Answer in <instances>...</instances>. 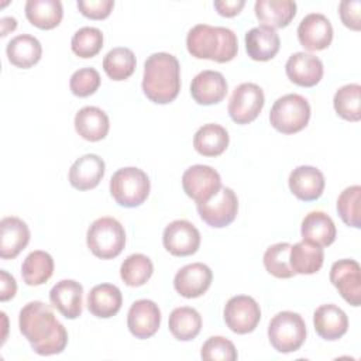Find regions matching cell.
<instances>
[{"label":"cell","mask_w":361,"mask_h":361,"mask_svg":"<svg viewBox=\"0 0 361 361\" xmlns=\"http://www.w3.org/2000/svg\"><path fill=\"white\" fill-rule=\"evenodd\" d=\"M189 54L197 59H210L219 63L234 59L238 51L237 35L226 27L197 24L192 27L186 37Z\"/></svg>","instance_id":"obj_3"},{"label":"cell","mask_w":361,"mask_h":361,"mask_svg":"<svg viewBox=\"0 0 361 361\" xmlns=\"http://www.w3.org/2000/svg\"><path fill=\"white\" fill-rule=\"evenodd\" d=\"M171 334L179 341L193 340L202 329V317L199 312L189 306H180L172 310L168 320Z\"/></svg>","instance_id":"obj_33"},{"label":"cell","mask_w":361,"mask_h":361,"mask_svg":"<svg viewBox=\"0 0 361 361\" xmlns=\"http://www.w3.org/2000/svg\"><path fill=\"white\" fill-rule=\"evenodd\" d=\"M18 327L38 355L59 354L68 344L66 329L44 302H28L20 310Z\"/></svg>","instance_id":"obj_1"},{"label":"cell","mask_w":361,"mask_h":361,"mask_svg":"<svg viewBox=\"0 0 361 361\" xmlns=\"http://www.w3.org/2000/svg\"><path fill=\"white\" fill-rule=\"evenodd\" d=\"M268 338L278 353L298 351L306 340L305 320L295 312H279L269 322Z\"/></svg>","instance_id":"obj_7"},{"label":"cell","mask_w":361,"mask_h":361,"mask_svg":"<svg viewBox=\"0 0 361 361\" xmlns=\"http://www.w3.org/2000/svg\"><path fill=\"white\" fill-rule=\"evenodd\" d=\"M71 48L79 58H93L103 48V34L96 27H82L73 34Z\"/></svg>","instance_id":"obj_40"},{"label":"cell","mask_w":361,"mask_h":361,"mask_svg":"<svg viewBox=\"0 0 361 361\" xmlns=\"http://www.w3.org/2000/svg\"><path fill=\"white\" fill-rule=\"evenodd\" d=\"M1 27V37H6L10 31H14L17 27V20L14 17H3L0 20Z\"/></svg>","instance_id":"obj_47"},{"label":"cell","mask_w":361,"mask_h":361,"mask_svg":"<svg viewBox=\"0 0 361 361\" xmlns=\"http://www.w3.org/2000/svg\"><path fill=\"white\" fill-rule=\"evenodd\" d=\"M245 6L244 0H214V8L223 17L237 16Z\"/></svg>","instance_id":"obj_46"},{"label":"cell","mask_w":361,"mask_h":361,"mask_svg":"<svg viewBox=\"0 0 361 361\" xmlns=\"http://www.w3.org/2000/svg\"><path fill=\"white\" fill-rule=\"evenodd\" d=\"M165 250L175 257H188L197 251L200 245L199 230L188 220H173L162 234Z\"/></svg>","instance_id":"obj_13"},{"label":"cell","mask_w":361,"mask_h":361,"mask_svg":"<svg viewBox=\"0 0 361 361\" xmlns=\"http://www.w3.org/2000/svg\"><path fill=\"white\" fill-rule=\"evenodd\" d=\"M288 183L290 192L298 199L312 202L322 196L326 182L320 169L310 165H300L290 172Z\"/></svg>","instance_id":"obj_19"},{"label":"cell","mask_w":361,"mask_h":361,"mask_svg":"<svg viewBox=\"0 0 361 361\" xmlns=\"http://www.w3.org/2000/svg\"><path fill=\"white\" fill-rule=\"evenodd\" d=\"M86 243L94 257L102 259L116 258L126 245L124 227L114 217H100L87 228Z\"/></svg>","instance_id":"obj_4"},{"label":"cell","mask_w":361,"mask_h":361,"mask_svg":"<svg viewBox=\"0 0 361 361\" xmlns=\"http://www.w3.org/2000/svg\"><path fill=\"white\" fill-rule=\"evenodd\" d=\"M298 39L307 51L326 49L333 39L331 23L320 13H310L299 23Z\"/></svg>","instance_id":"obj_15"},{"label":"cell","mask_w":361,"mask_h":361,"mask_svg":"<svg viewBox=\"0 0 361 361\" xmlns=\"http://www.w3.org/2000/svg\"><path fill=\"white\" fill-rule=\"evenodd\" d=\"M228 140V133L223 126L209 123L196 131L193 147L203 157H219L227 149Z\"/></svg>","instance_id":"obj_31"},{"label":"cell","mask_w":361,"mask_h":361,"mask_svg":"<svg viewBox=\"0 0 361 361\" xmlns=\"http://www.w3.org/2000/svg\"><path fill=\"white\" fill-rule=\"evenodd\" d=\"M213 279L212 269L202 262H193L182 267L175 278L173 286L175 290L188 299L199 298L210 288Z\"/></svg>","instance_id":"obj_16"},{"label":"cell","mask_w":361,"mask_h":361,"mask_svg":"<svg viewBox=\"0 0 361 361\" xmlns=\"http://www.w3.org/2000/svg\"><path fill=\"white\" fill-rule=\"evenodd\" d=\"M309 118L310 104L298 93H288L276 99L269 111L271 126L282 134L299 133L307 126Z\"/></svg>","instance_id":"obj_6"},{"label":"cell","mask_w":361,"mask_h":361,"mask_svg":"<svg viewBox=\"0 0 361 361\" xmlns=\"http://www.w3.org/2000/svg\"><path fill=\"white\" fill-rule=\"evenodd\" d=\"M151 183L147 173L135 166L116 171L110 179V193L117 204L123 207H137L149 195Z\"/></svg>","instance_id":"obj_5"},{"label":"cell","mask_w":361,"mask_h":361,"mask_svg":"<svg viewBox=\"0 0 361 361\" xmlns=\"http://www.w3.org/2000/svg\"><path fill=\"white\" fill-rule=\"evenodd\" d=\"M54 274L52 257L41 250L30 252L21 265L23 281L28 286H38L45 283Z\"/></svg>","instance_id":"obj_34"},{"label":"cell","mask_w":361,"mask_h":361,"mask_svg":"<svg viewBox=\"0 0 361 361\" xmlns=\"http://www.w3.org/2000/svg\"><path fill=\"white\" fill-rule=\"evenodd\" d=\"M323 261H324L323 248L316 244H312L303 240L290 245L289 265L295 274L312 275L322 268Z\"/></svg>","instance_id":"obj_30"},{"label":"cell","mask_w":361,"mask_h":361,"mask_svg":"<svg viewBox=\"0 0 361 361\" xmlns=\"http://www.w3.org/2000/svg\"><path fill=\"white\" fill-rule=\"evenodd\" d=\"M17 292V283L13 275H10L7 271L0 269V300L7 302L16 296Z\"/></svg>","instance_id":"obj_45"},{"label":"cell","mask_w":361,"mask_h":361,"mask_svg":"<svg viewBox=\"0 0 361 361\" xmlns=\"http://www.w3.org/2000/svg\"><path fill=\"white\" fill-rule=\"evenodd\" d=\"M82 296L83 286L73 279L56 282L49 292L52 306L66 319H76L82 314Z\"/></svg>","instance_id":"obj_21"},{"label":"cell","mask_w":361,"mask_h":361,"mask_svg":"<svg viewBox=\"0 0 361 361\" xmlns=\"http://www.w3.org/2000/svg\"><path fill=\"white\" fill-rule=\"evenodd\" d=\"M135 55L130 48L117 47L110 49L103 59V69L113 80L128 79L135 71Z\"/></svg>","instance_id":"obj_35"},{"label":"cell","mask_w":361,"mask_h":361,"mask_svg":"<svg viewBox=\"0 0 361 361\" xmlns=\"http://www.w3.org/2000/svg\"><path fill=\"white\" fill-rule=\"evenodd\" d=\"M330 282L351 306L361 303V268L355 259H338L331 265Z\"/></svg>","instance_id":"obj_12"},{"label":"cell","mask_w":361,"mask_h":361,"mask_svg":"<svg viewBox=\"0 0 361 361\" xmlns=\"http://www.w3.org/2000/svg\"><path fill=\"white\" fill-rule=\"evenodd\" d=\"M227 90V80L217 71H202L190 83L192 97L196 103L203 106L220 103L226 97Z\"/></svg>","instance_id":"obj_18"},{"label":"cell","mask_w":361,"mask_h":361,"mask_svg":"<svg viewBox=\"0 0 361 361\" xmlns=\"http://www.w3.org/2000/svg\"><path fill=\"white\" fill-rule=\"evenodd\" d=\"M316 333L329 341L338 340L347 333L348 317L343 309L333 303L319 306L313 313Z\"/></svg>","instance_id":"obj_23"},{"label":"cell","mask_w":361,"mask_h":361,"mask_svg":"<svg viewBox=\"0 0 361 361\" xmlns=\"http://www.w3.org/2000/svg\"><path fill=\"white\" fill-rule=\"evenodd\" d=\"M185 193L196 203L206 202L221 188V179L216 169L209 165H193L182 175Z\"/></svg>","instance_id":"obj_11"},{"label":"cell","mask_w":361,"mask_h":361,"mask_svg":"<svg viewBox=\"0 0 361 361\" xmlns=\"http://www.w3.org/2000/svg\"><path fill=\"white\" fill-rule=\"evenodd\" d=\"M302 238L319 247H327L336 240V226L324 212H310L305 216L300 226Z\"/></svg>","instance_id":"obj_26"},{"label":"cell","mask_w":361,"mask_h":361,"mask_svg":"<svg viewBox=\"0 0 361 361\" xmlns=\"http://www.w3.org/2000/svg\"><path fill=\"white\" fill-rule=\"evenodd\" d=\"M123 305V295L116 285L99 283L87 295L89 312L100 319H109L118 313Z\"/></svg>","instance_id":"obj_25"},{"label":"cell","mask_w":361,"mask_h":361,"mask_svg":"<svg viewBox=\"0 0 361 361\" xmlns=\"http://www.w3.org/2000/svg\"><path fill=\"white\" fill-rule=\"evenodd\" d=\"M100 75L94 68H82L71 76V92L78 97H87L93 94L100 86Z\"/></svg>","instance_id":"obj_42"},{"label":"cell","mask_w":361,"mask_h":361,"mask_svg":"<svg viewBox=\"0 0 361 361\" xmlns=\"http://www.w3.org/2000/svg\"><path fill=\"white\" fill-rule=\"evenodd\" d=\"M227 327L237 334H247L255 330L261 320V309L257 300L247 295H237L228 299L223 312Z\"/></svg>","instance_id":"obj_9"},{"label":"cell","mask_w":361,"mask_h":361,"mask_svg":"<svg viewBox=\"0 0 361 361\" xmlns=\"http://www.w3.org/2000/svg\"><path fill=\"white\" fill-rule=\"evenodd\" d=\"M79 11L92 20H103L110 16L114 1L113 0H78Z\"/></svg>","instance_id":"obj_43"},{"label":"cell","mask_w":361,"mask_h":361,"mask_svg":"<svg viewBox=\"0 0 361 361\" xmlns=\"http://www.w3.org/2000/svg\"><path fill=\"white\" fill-rule=\"evenodd\" d=\"M265 103L262 89L255 83L238 85L228 102V114L237 124H248L261 113Z\"/></svg>","instance_id":"obj_10"},{"label":"cell","mask_w":361,"mask_h":361,"mask_svg":"<svg viewBox=\"0 0 361 361\" xmlns=\"http://www.w3.org/2000/svg\"><path fill=\"white\" fill-rule=\"evenodd\" d=\"M30 243V228L18 217L8 216L0 221V257L16 258Z\"/></svg>","instance_id":"obj_20"},{"label":"cell","mask_w":361,"mask_h":361,"mask_svg":"<svg viewBox=\"0 0 361 361\" xmlns=\"http://www.w3.org/2000/svg\"><path fill=\"white\" fill-rule=\"evenodd\" d=\"M106 171L103 158L96 154H86L78 158L69 169V182L78 190H89L96 188Z\"/></svg>","instance_id":"obj_22"},{"label":"cell","mask_w":361,"mask_h":361,"mask_svg":"<svg viewBox=\"0 0 361 361\" xmlns=\"http://www.w3.org/2000/svg\"><path fill=\"white\" fill-rule=\"evenodd\" d=\"M110 128L107 114L96 106H85L75 116L76 133L87 141L103 140Z\"/></svg>","instance_id":"obj_27"},{"label":"cell","mask_w":361,"mask_h":361,"mask_svg":"<svg viewBox=\"0 0 361 361\" xmlns=\"http://www.w3.org/2000/svg\"><path fill=\"white\" fill-rule=\"evenodd\" d=\"M281 47L278 32L268 25H258L247 31L245 34V49L254 61H269L272 59Z\"/></svg>","instance_id":"obj_24"},{"label":"cell","mask_w":361,"mask_h":361,"mask_svg":"<svg viewBox=\"0 0 361 361\" xmlns=\"http://www.w3.org/2000/svg\"><path fill=\"white\" fill-rule=\"evenodd\" d=\"M361 1L360 0H343L338 6V13L341 17V21L345 27L354 31H360L361 28Z\"/></svg>","instance_id":"obj_44"},{"label":"cell","mask_w":361,"mask_h":361,"mask_svg":"<svg viewBox=\"0 0 361 361\" xmlns=\"http://www.w3.org/2000/svg\"><path fill=\"white\" fill-rule=\"evenodd\" d=\"M161 324V310L158 305L149 299L135 300L127 314V326L130 333L140 340L152 337Z\"/></svg>","instance_id":"obj_14"},{"label":"cell","mask_w":361,"mask_h":361,"mask_svg":"<svg viewBox=\"0 0 361 361\" xmlns=\"http://www.w3.org/2000/svg\"><path fill=\"white\" fill-rule=\"evenodd\" d=\"M6 54L11 65L21 69H28L41 59L42 47L35 37L21 34L14 37L7 44Z\"/></svg>","instance_id":"obj_29"},{"label":"cell","mask_w":361,"mask_h":361,"mask_svg":"<svg viewBox=\"0 0 361 361\" xmlns=\"http://www.w3.org/2000/svg\"><path fill=\"white\" fill-rule=\"evenodd\" d=\"M200 219L210 227L221 228L234 221L238 212V199L233 189L221 186L217 193L202 203H196Z\"/></svg>","instance_id":"obj_8"},{"label":"cell","mask_w":361,"mask_h":361,"mask_svg":"<svg viewBox=\"0 0 361 361\" xmlns=\"http://www.w3.org/2000/svg\"><path fill=\"white\" fill-rule=\"evenodd\" d=\"M62 16L63 10L59 0H28L25 3L27 20L41 30L55 28L59 25Z\"/></svg>","instance_id":"obj_32"},{"label":"cell","mask_w":361,"mask_h":361,"mask_svg":"<svg viewBox=\"0 0 361 361\" xmlns=\"http://www.w3.org/2000/svg\"><path fill=\"white\" fill-rule=\"evenodd\" d=\"M285 71L289 80L295 85L312 87L323 78V62L316 55L295 52L288 58Z\"/></svg>","instance_id":"obj_17"},{"label":"cell","mask_w":361,"mask_h":361,"mask_svg":"<svg viewBox=\"0 0 361 361\" xmlns=\"http://www.w3.org/2000/svg\"><path fill=\"white\" fill-rule=\"evenodd\" d=\"M289 243H276L264 252V267L275 278L288 279L296 275L289 265Z\"/></svg>","instance_id":"obj_38"},{"label":"cell","mask_w":361,"mask_h":361,"mask_svg":"<svg viewBox=\"0 0 361 361\" xmlns=\"http://www.w3.org/2000/svg\"><path fill=\"white\" fill-rule=\"evenodd\" d=\"M361 186L353 185L345 188L337 199V212L341 220L354 228L361 227Z\"/></svg>","instance_id":"obj_39"},{"label":"cell","mask_w":361,"mask_h":361,"mask_svg":"<svg viewBox=\"0 0 361 361\" xmlns=\"http://www.w3.org/2000/svg\"><path fill=\"white\" fill-rule=\"evenodd\" d=\"M200 357L207 361H234L238 355L230 340L221 336H213L202 345Z\"/></svg>","instance_id":"obj_41"},{"label":"cell","mask_w":361,"mask_h":361,"mask_svg":"<svg viewBox=\"0 0 361 361\" xmlns=\"http://www.w3.org/2000/svg\"><path fill=\"white\" fill-rule=\"evenodd\" d=\"M152 272H154L152 261L144 254L128 255L120 267V276L123 282L128 286L144 285L151 278Z\"/></svg>","instance_id":"obj_37"},{"label":"cell","mask_w":361,"mask_h":361,"mask_svg":"<svg viewBox=\"0 0 361 361\" xmlns=\"http://www.w3.org/2000/svg\"><path fill=\"white\" fill-rule=\"evenodd\" d=\"M336 113L348 121H360L361 118V86L348 83L341 86L333 99Z\"/></svg>","instance_id":"obj_36"},{"label":"cell","mask_w":361,"mask_h":361,"mask_svg":"<svg viewBox=\"0 0 361 361\" xmlns=\"http://www.w3.org/2000/svg\"><path fill=\"white\" fill-rule=\"evenodd\" d=\"M254 11L262 25L274 30L283 28L296 14V3L292 0H257Z\"/></svg>","instance_id":"obj_28"},{"label":"cell","mask_w":361,"mask_h":361,"mask_svg":"<svg viewBox=\"0 0 361 361\" xmlns=\"http://www.w3.org/2000/svg\"><path fill=\"white\" fill-rule=\"evenodd\" d=\"M142 92L154 103L166 104L176 99L180 90V66L168 52H155L144 63Z\"/></svg>","instance_id":"obj_2"}]
</instances>
